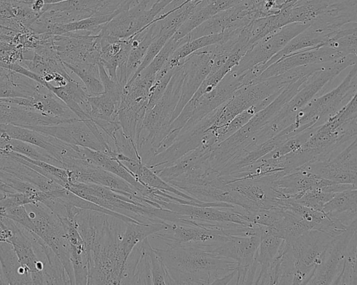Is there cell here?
<instances>
[{"label": "cell", "instance_id": "obj_1", "mask_svg": "<svg viewBox=\"0 0 357 285\" xmlns=\"http://www.w3.org/2000/svg\"><path fill=\"white\" fill-rule=\"evenodd\" d=\"M166 249L153 248L160 256L172 284H212L236 270L229 259L211 252L204 243H167Z\"/></svg>", "mask_w": 357, "mask_h": 285}, {"label": "cell", "instance_id": "obj_2", "mask_svg": "<svg viewBox=\"0 0 357 285\" xmlns=\"http://www.w3.org/2000/svg\"><path fill=\"white\" fill-rule=\"evenodd\" d=\"M357 94L319 126L297 151L283 155L285 171L291 172L319 160L333 157L357 135Z\"/></svg>", "mask_w": 357, "mask_h": 285}, {"label": "cell", "instance_id": "obj_3", "mask_svg": "<svg viewBox=\"0 0 357 285\" xmlns=\"http://www.w3.org/2000/svg\"><path fill=\"white\" fill-rule=\"evenodd\" d=\"M310 75H306L287 86L268 105L257 112L243 127L227 139L214 145L209 157L212 169L220 172L245 153L251 147L258 132L296 93Z\"/></svg>", "mask_w": 357, "mask_h": 285}, {"label": "cell", "instance_id": "obj_4", "mask_svg": "<svg viewBox=\"0 0 357 285\" xmlns=\"http://www.w3.org/2000/svg\"><path fill=\"white\" fill-rule=\"evenodd\" d=\"M183 77L184 71L181 64L173 74L161 98L146 111L136 141L142 162L145 165L155 155L173 121V115L181 96Z\"/></svg>", "mask_w": 357, "mask_h": 285}, {"label": "cell", "instance_id": "obj_5", "mask_svg": "<svg viewBox=\"0 0 357 285\" xmlns=\"http://www.w3.org/2000/svg\"><path fill=\"white\" fill-rule=\"evenodd\" d=\"M356 54H349L336 61L328 63L312 73L296 93L260 130L258 134L259 140L265 142L290 125L294 121L298 112L344 70L356 64Z\"/></svg>", "mask_w": 357, "mask_h": 285}, {"label": "cell", "instance_id": "obj_6", "mask_svg": "<svg viewBox=\"0 0 357 285\" xmlns=\"http://www.w3.org/2000/svg\"><path fill=\"white\" fill-rule=\"evenodd\" d=\"M356 91L357 67L355 64L337 87L312 98L298 112L294 121L280 133L290 138L306 129L320 126L344 107L356 94Z\"/></svg>", "mask_w": 357, "mask_h": 285}, {"label": "cell", "instance_id": "obj_7", "mask_svg": "<svg viewBox=\"0 0 357 285\" xmlns=\"http://www.w3.org/2000/svg\"><path fill=\"white\" fill-rule=\"evenodd\" d=\"M24 206L30 219V225L27 229L36 233L52 249L63 265L70 284H75L70 244L60 219L40 202Z\"/></svg>", "mask_w": 357, "mask_h": 285}, {"label": "cell", "instance_id": "obj_8", "mask_svg": "<svg viewBox=\"0 0 357 285\" xmlns=\"http://www.w3.org/2000/svg\"><path fill=\"white\" fill-rule=\"evenodd\" d=\"M310 22L289 24L261 38L252 45L231 71L240 75L252 69L257 77L261 73L263 66L293 38L305 29Z\"/></svg>", "mask_w": 357, "mask_h": 285}, {"label": "cell", "instance_id": "obj_9", "mask_svg": "<svg viewBox=\"0 0 357 285\" xmlns=\"http://www.w3.org/2000/svg\"><path fill=\"white\" fill-rule=\"evenodd\" d=\"M259 243L258 236H229L224 242L208 243L207 246L211 252L237 264L236 284H255L257 274L255 256Z\"/></svg>", "mask_w": 357, "mask_h": 285}, {"label": "cell", "instance_id": "obj_10", "mask_svg": "<svg viewBox=\"0 0 357 285\" xmlns=\"http://www.w3.org/2000/svg\"><path fill=\"white\" fill-rule=\"evenodd\" d=\"M54 47L62 62L97 65L100 61V36L78 31L52 36Z\"/></svg>", "mask_w": 357, "mask_h": 285}, {"label": "cell", "instance_id": "obj_11", "mask_svg": "<svg viewBox=\"0 0 357 285\" xmlns=\"http://www.w3.org/2000/svg\"><path fill=\"white\" fill-rule=\"evenodd\" d=\"M245 85L243 74L236 75L230 70L212 91L202 94L197 100L190 99L182 109L190 118L180 132L195 125L227 102L237 89Z\"/></svg>", "mask_w": 357, "mask_h": 285}, {"label": "cell", "instance_id": "obj_12", "mask_svg": "<svg viewBox=\"0 0 357 285\" xmlns=\"http://www.w3.org/2000/svg\"><path fill=\"white\" fill-rule=\"evenodd\" d=\"M301 168L324 179L356 186V138L333 157L315 161Z\"/></svg>", "mask_w": 357, "mask_h": 285}, {"label": "cell", "instance_id": "obj_13", "mask_svg": "<svg viewBox=\"0 0 357 285\" xmlns=\"http://www.w3.org/2000/svg\"><path fill=\"white\" fill-rule=\"evenodd\" d=\"M214 45L203 47L183 60L184 77L180 99L173 115V121L178 116L211 71L213 65Z\"/></svg>", "mask_w": 357, "mask_h": 285}, {"label": "cell", "instance_id": "obj_14", "mask_svg": "<svg viewBox=\"0 0 357 285\" xmlns=\"http://www.w3.org/2000/svg\"><path fill=\"white\" fill-rule=\"evenodd\" d=\"M357 221L335 236L324 251L321 263L315 266L307 284H333L339 275L351 238L356 233Z\"/></svg>", "mask_w": 357, "mask_h": 285}, {"label": "cell", "instance_id": "obj_15", "mask_svg": "<svg viewBox=\"0 0 357 285\" xmlns=\"http://www.w3.org/2000/svg\"><path fill=\"white\" fill-rule=\"evenodd\" d=\"M345 56L327 45L307 49L282 57L268 66L251 84L280 75L291 69L309 65L326 64Z\"/></svg>", "mask_w": 357, "mask_h": 285}, {"label": "cell", "instance_id": "obj_16", "mask_svg": "<svg viewBox=\"0 0 357 285\" xmlns=\"http://www.w3.org/2000/svg\"><path fill=\"white\" fill-rule=\"evenodd\" d=\"M157 203L162 208L195 221L213 224L236 223L245 226L252 224L245 219V210L241 207L199 206L164 201H158Z\"/></svg>", "mask_w": 357, "mask_h": 285}, {"label": "cell", "instance_id": "obj_17", "mask_svg": "<svg viewBox=\"0 0 357 285\" xmlns=\"http://www.w3.org/2000/svg\"><path fill=\"white\" fill-rule=\"evenodd\" d=\"M271 176L230 181L226 185L259 208L284 209L289 200L273 186Z\"/></svg>", "mask_w": 357, "mask_h": 285}, {"label": "cell", "instance_id": "obj_18", "mask_svg": "<svg viewBox=\"0 0 357 285\" xmlns=\"http://www.w3.org/2000/svg\"><path fill=\"white\" fill-rule=\"evenodd\" d=\"M25 128L52 136L69 144L88 148L106 154L105 147L86 123L80 119L52 125Z\"/></svg>", "mask_w": 357, "mask_h": 285}, {"label": "cell", "instance_id": "obj_19", "mask_svg": "<svg viewBox=\"0 0 357 285\" xmlns=\"http://www.w3.org/2000/svg\"><path fill=\"white\" fill-rule=\"evenodd\" d=\"M70 181L102 185L144 203L145 198L135 187L119 176L96 164L89 165L75 171H70Z\"/></svg>", "mask_w": 357, "mask_h": 285}, {"label": "cell", "instance_id": "obj_20", "mask_svg": "<svg viewBox=\"0 0 357 285\" xmlns=\"http://www.w3.org/2000/svg\"><path fill=\"white\" fill-rule=\"evenodd\" d=\"M334 238L321 231L308 230L289 243L292 255L296 261L314 268L321 263L324 251Z\"/></svg>", "mask_w": 357, "mask_h": 285}, {"label": "cell", "instance_id": "obj_21", "mask_svg": "<svg viewBox=\"0 0 357 285\" xmlns=\"http://www.w3.org/2000/svg\"><path fill=\"white\" fill-rule=\"evenodd\" d=\"M148 238L138 243L128 256L120 284H153Z\"/></svg>", "mask_w": 357, "mask_h": 285}, {"label": "cell", "instance_id": "obj_22", "mask_svg": "<svg viewBox=\"0 0 357 285\" xmlns=\"http://www.w3.org/2000/svg\"><path fill=\"white\" fill-rule=\"evenodd\" d=\"M178 190L194 199L203 202L227 203L241 207L245 210V211L259 208L239 193L229 189L226 185L222 187L212 185H187Z\"/></svg>", "mask_w": 357, "mask_h": 285}, {"label": "cell", "instance_id": "obj_23", "mask_svg": "<svg viewBox=\"0 0 357 285\" xmlns=\"http://www.w3.org/2000/svg\"><path fill=\"white\" fill-rule=\"evenodd\" d=\"M195 1L196 3L192 14L172 36V38L175 40L183 38L206 20L221 11L238 5L243 0Z\"/></svg>", "mask_w": 357, "mask_h": 285}, {"label": "cell", "instance_id": "obj_24", "mask_svg": "<svg viewBox=\"0 0 357 285\" xmlns=\"http://www.w3.org/2000/svg\"><path fill=\"white\" fill-rule=\"evenodd\" d=\"M322 212L345 226H350L357 221V187L335 193L324 204Z\"/></svg>", "mask_w": 357, "mask_h": 285}, {"label": "cell", "instance_id": "obj_25", "mask_svg": "<svg viewBox=\"0 0 357 285\" xmlns=\"http://www.w3.org/2000/svg\"><path fill=\"white\" fill-rule=\"evenodd\" d=\"M0 267L3 284H33L30 271L20 264L12 245L1 238Z\"/></svg>", "mask_w": 357, "mask_h": 285}, {"label": "cell", "instance_id": "obj_26", "mask_svg": "<svg viewBox=\"0 0 357 285\" xmlns=\"http://www.w3.org/2000/svg\"><path fill=\"white\" fill-rule=\"evenodd\" d=\"M44 88L45 86L36 81L9 69L0 76V98H31Z\"/></svg>", "mask_w": 357, "mask_h": 285}, {"label": "cell", "instance_id": "obj_27", "mask_svg": "<svg viewBox=\"0 0 357 285\" xmlns=\"http://www.w3.org/2000/svg\"><path fill=\"white\" fill-rule=\"evenodd\" d=\"M143 185L171 193L188 201H199L171 185L142 162L130 157L120 162Z\"/></svg>", "mask_w": 357, "mask_h": 285}, {"label": "cell", "instance_id": "obj_28", "mask_svg": "<svg viewBox=\"0 0 357 285\" xmlns=\"http://www.w3.org/2000/svg\"><path fill=\"white\" fill-rule=\"evenodd\" d=\"M0 170L36 186L41 191H52L62 186L7 155L0 157Z\"/></svg>", "mask_w": 357, "mask_h": 285}, {"label": "cell", "instance_id": "obj_29", "mask_svg": "<svg viewBox=\"0 0 357 285\" xmlns=\"http://www.w3.org/2000/svg\"><path fill=\"white\" fill-rule=\"evenodd\" d=\"M258 225L259 228V243L255 256L257 274L255 284H261L266 273L283 240L272 235L268 226Z\"/></svg>", "mask_w": 357, "mask_h": 285}, {"label": "cell", "instance_id": "obj_30", "mask_svg": "<svg viewBox=\"0 0 357 285\" xmlns=\"http://www.w3.org/2000/svg\"><path fill=\"white\" fill-rule=\"evenodd\" d=\"M168 222H153L144 224L140 222H128L122 235L120 248L126 263L133 248L148 236L167 229Z\"/></svg>", "mask_w": 357, "mask_h": 285}, {"label": "cell", "instance_id": "obj_31", "mask_svg": "<svg viewBox=\"0 0 357 285\" xmlns=\"http://www.w3.org/2000/svg\"><path fill=\"white\" fill-rule=\"evenodd\" d=\"M90 118L93 120L118 121V110L121 102L111 95L102 92L89 96Z\"/></svg>", "mask_w": 357, "mask_h": 285}, {"label": "cell", "instance_id": "obj_32", "mask_svg": "<svg viewBox=\"0 0 357 285\" xmlns=\"http://www.w3.org/2000/svg\"><path fill=\"white\" fill-rule=\"evenodd\" d=\"M62 63L68 70L79 77L89 96L96 95L103 92V86L100 79L98 64L71 65Z\"/></svg>", "mask_w": 357, "mask_h": 285}, {"label": "cell", "instance_id": "obj_33", "mask_svg": "<svg viewBox=\"0 0 357 285\" xmlns=\"http://www.w3.org/2000/svg\"><path fill=\"white\" fill-rule=\"evenodd\" d=\"M222 37V33H218L188 40L174 51L167 63L169 67L176 68L181 66L183 60L190 54L203 47L218 43Z\"/></svg>", "mask_w": 357, "mask_h": 285}, {"label": "cell", "instance_id": "obj_34", "mask_svg": "<svg viewBox=\"0 0 357 285\" xmlns=\"http://www.w3.org/2000/svg\"><path fill=\"white\" fill-rule=\"evenodd\" d=\"M356 253L357 241L355 233L348 245L340 272L333 284H357Z\"/></svg>", "mask_w": 357, "mask_h": 285}, {"label": "cell", "instance_id": "obj_35", "mask_svg": "<svg viewBox=\"0 0 357 285\" xmlns=\"http://www.w3.org/2000/svg\"><path fill=\"white\" fill-rule=\"evenodd\" d=\"M188 40H189L188 35L178 40L171 37L152 61L139 74L155 77L156 73L165 66L174 51Z\"/></svg>", "mask_w": 357, "mask_h": 285}, {"label": "cell", "instance_id": "obj_36", "mask_svg": "<svg viewBox=\"0 0 357 285\" xmlns=\"http://www.w3.org/2000/svg\"><path fill=\"white\" fill-rule=\"evenodd\" d=\"M70 253L75 284H87L89 269L86 250L79 252L70 246Z\"/></svg>", "mask_w": 357, "mask_h": 285}, {"label": "cell", "instance_id": "obj_37", "mask_svg": "<svg viewBox=\"0 0 357 285\" xmlns=\"http://www.w3.org/2000/svg\"><path fill=\"white\" fill-rule=\"evenodd\" d=\"M334 195V193L326 192L320 188H316L305 192L294 201L314 210L322 211L324 204Z\"/></svg>", "mask_w": 357, "mask_h": 285}, {"label": "cell", "instance_id": "obj_38", "mask_svg": "<svg viewBox=\"0 0 357 285\" xmlns=\"http://www.w3.org/2000/svg\"><path fill=\"white\" fill-rule=\"evenodd\" d=\"M150 259L153 284H172L166 267L153 247L150 250Z\"/></svg>", "mask_w": 357, "mask_h": 285}, {"label": "cell", "instance_id": "obj_39", "mask_svg": "<svg viewBox=\"0 0 357 285\" xmlns=\"http://www.w3.org/2000/svg\"><path fill=\"white\" fill-rule=\"evenodd\" d=\"M66 0H44L45 4H52L61 2Z\"/></svg>", "mask_w": 357, "mask_h": 285}, {"label": "cell", "instance_id": "obj_40", "mask_svg": "<svg viewBox=\"0 0 357 285\" xmlns=\"http://www.w3.org/2000/svg\"><path fill=\"white\" fill-rule=\"evenodd\" d=\"M277 3L281 7V8H283V3L287 1V0H276Z\"/></svg>", "mask_w": 357, "mask_h": 285}, {"label": "cell", "instance_id": "obj_41", "mask_svg": "<svg viewBox=\"0 0 357 285\" xmlns=\"http://www.w3.org/2000/svg\"><path fill=\"white\" fill-rule=\"evenodd\" d=\"M8 69L0 67V76L3 75L7 72Z\"/></svg>", "mask_w": 357, "mask_h": 285}, {"label": "cell", "instance_id": "obj_42", "mask_svg": "<svg viewBox=\"0 0 357 285\" xmlns=\"http://www.w3.org/2000/svg\"><path fill=\"white\" fill-rule=\"evenodd\" d=\"M6 194L0 190V200L6 197Z\"/></svg>", "mask_w": 357, "mask_h": 285}, {"label": "cell", "instance_id": "obj_43", "mask_svg": "<svg viewBox=\"0 0 357 285\" xmlns=\"http://www.w3.org/2000/svg\"><path fill=\"white\" fill-rule=\"evenodd\" d=\"M194 0H185L183 3H181L182 6L185 5V3Z\"/></svg>", "mask_w": 357, "mask_h": 285}, {"label": "cell", "instance_id": "obj_44", "mask_svg": "<svg viewBox=\"0 0 357 285\" xmlns=\"http://www.w3.org/2000/svg\"><path fill=\"white\" fill-rule=\"evenodd\" d=\"M0 269H1V267H0ZM1 278V274L0 273V279Z\"/></svg>", "mask_w": 357, "mask_h": 285}]
</instances>
